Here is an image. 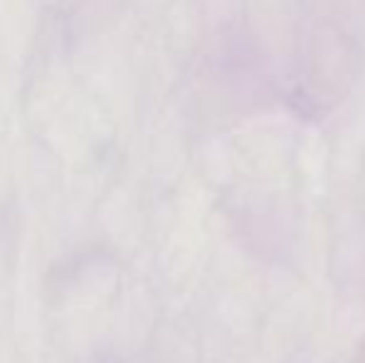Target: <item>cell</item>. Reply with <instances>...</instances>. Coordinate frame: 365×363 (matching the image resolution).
<instances>
[]
</instances>
